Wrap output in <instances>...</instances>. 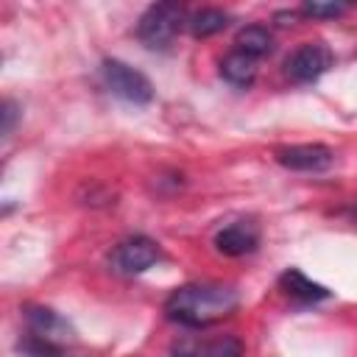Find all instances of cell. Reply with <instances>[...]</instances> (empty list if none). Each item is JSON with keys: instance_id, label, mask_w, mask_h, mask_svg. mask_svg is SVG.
<instances>
[{"instance_id": "6da1fadb", "label": "cell", "mask_w": 357, "mask_h": 357, "mask_svg": "<svg viewBox=\"0 0 357 357\" xmlns=\"http://www.w3.org/2000/svg\"><path fill=\"white\" fill-rule=\"evenodd\" d=\"M240 304V293L220 282H195L173 290L165 301V315L181 326L201 329L229 318Z\"/></svg>"}, {"instance_id": "7a4b0ae2", "label": "cell", "mask_w": 357, "mask_h": 357, "mask_svg": "<svg viewBox=\"0 0 357 357\" xmlns=\"http://www.w3.org/2000/svg\"><path fill=\"white\" fill-rule=\"evenodd\" d=\"M73 326L47 307L25 310V340L22 351L28 357H64V346L73 343Z\"/></svg>"}, {"instance_id": "3957f363", "label": "cell", "mask_w": 357, "mask_h": 357, "mask_svg": "<svg viewBox=\"0 0 357 357\" xmlns=\"http://www.w3.org/2000/svg\"><path fill=\"white\" fill-rule=\"evenodd\" d=\"M181 25H187L181 6H176V3H156V6H151L139 17L137 36L151 50H167L170 42L176 39V33L181 31Z\"/></svg>"}, {"instance_id": "277c9868", "label": "cell", "mask_w": 357, "mask_h": 357, "mask_svg": "<svg viewBox=\"0 0 357 357\" xmlns=\"http://www.w3.org/2000/svg\"><path fill=\"white\" fill-rule=\"evenodd\" d=\"M100 73H103V81H106V86H109L112 95H117V98H123L128 103H137V106L153 100L151 81L139 70H134L131 64L117 61V59H106L103 67H100Z\"/></svg>"}, {"instance_id": "5b68a950", "label": "cell", "mask_w": 357, "mask_h": 357, "mask_svg": "<svg viewBox=\"0 0 357 357\" xmlns=\"http://www.w3.org/2000/svg\"><path fill=\"white\" fill-rule=\"evenodd\" d=\"M329 64H332V53L318 42H307L287 56L284 75L296 84H315L329 70Z\"/></svg>"}, {"instance_id": "8992f818", "label": "cell", "mask_w": 357, "mask_h": 357, "mask_svg": "<svg viewBox=\"0 0 357 357\" xmlns=\"http://www.w3.org/2000/svg\"><path fill=\"white\" fill-rule=\"evenodd\" d=\"M156 259H159V245H156L151 237H142V234L123 240V243L114 248V254H112L114 268H117L120 273H128V276L148 271Z\"/></svg>"}, {"instance_id": "52a82bcc", "label": "cell", "mask_w": 357, "mask_h": 357, "mask_svg": "<svg viewBox=\"0 0 357 357\" xmlns=\"http://www.w3.org/2000/svg\"><path fill=\"white\" fill-rule=\"evenodd\" d=\"M276 162L287 170H301V173H321L332 167L335 153L326 145L318 142H304V145H290L276 151Z\"/></svg>"}, {"instance_id": "ba28073f", "label": "cell", "mask_w": 357, "mask_h": 357, "mask_svg": "<svg viewBox=\"0 0 357 357\" xmlns=\"http://www.w3.org/2000/svg\"><path fill=\"white\" fill-rule=\"evenodd\" d=\"M173 357H243V343L234 335H218L209 340H198L184 335L173 343Z\"/></svg>"}, {"instance_id": "9c48e42d", "label": "cell", "mask_w": 357, "mask_h": 357, "mask_svg": "<svg viewBox=\"0 0 357 357\" xmlns=\"http://www.w3.org/2000/svg\"><path fill=\"white\" fill-rule=\"evenodd\" d=\"M259 245V226L254 220H234L215 234V248L223 257H243Z\"/></svg>"}, {"instance_id": "30bf717a", "label": "cell", "mask_w": 357, "mask_h": 357, "mask_svg": "<svg viewBox=\"0 0 357 357\" xmlns=\"http://www.w3.org/2000/svg\"><path fill=\"white\" fill-rule=\"evenodd\" d=\"M220 75L223 81H229L231 86H251L254 78H257V59H251L248 53L243 50H231L223 56L220 61Z\"/></svg>"}, {"instance_id": "8fae6325", "label": "cell", "mask_w": 357, "mask_h": 357, "mask_svg": "<svg viewBox=\"0 0 357 357\" xmlns=\"http://www.w3.org/2000/svg\"><path fill=\"white\" fill-rule=\"evenodd\" d=\"M279 284H282V290H284L290 298H298V301H324V298H329V290H326L324 284L307 279L298 268L284 271V273L279 276Z\"/></svg>"}, {"instance_id": "7c38bea8", "label": "cell", "mask_w": 357, "mask_h": 357, "mask_svg": "<svg viewBox=\"0 0 357 357\" xmlns=\"http://www.w3.org/2000/svg\"><path fill=\"white\" fill-rule=\"evenodd\" d=\"M226 25H229V14H226L223 8H212V6L198 8V11H192V14L187 17V28H190V33L198 36V39L215 36V33H220Z\"/></svg>"}, {"instance_id": "4fadbf2b", "label": "cell", "mask_w": 357, "mask_h": 357, "mask_svg": "<svg viewBox=\"0 0 357 357\" xmlns=\"http://www.w3.org/2000/svg\"><path fill=\"white\" fill-rule=\"evenodd\" d=\"M234 45H237V50L248 53L251 59H262V56H268L273 50V36H271V31L265 25H245L237 33Z\"/></svg>"}, {"instance_id": "5bb4252c", "label": "cell", "mask_w": 357, "mask_h": 357, "mask_svg": "<svg viewBox=\"0 0 357 357\" xmlns=\"http://www.w3.org/2000/svg\"><path fill=\"white\" fill-rule=\"evenodd\" d=\"M346 11H349L346 3H304V14L310 17H340Z\"/></svg>"}, {"instance_id": "9a60e30c", "label": "cell", "mask_w": 357, "mask_h": 357, "mask_svg": "<svg viewBox=\"0 0 357 357\" xmlns=\"http://www.w3.org/2000/svg\"><path fill=\"white\" fill-rule=\"evenodd\" d=\"M11 126H14V103L6 100V103H3V134H6V137L11 134Z\"/></svg>"}]
</instances>
